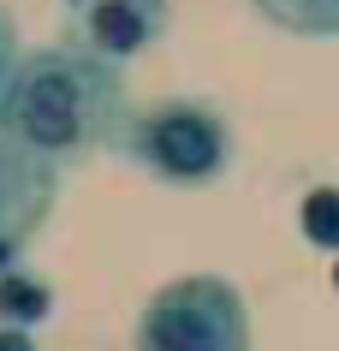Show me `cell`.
<instances>
[{"mask_svg": "<svg viewBox=\"0 0 339 351\" xmlns=\"http://www.w3.org/2000/svg\"><path fill=\"white\" fill-rule=\"evenodd\" d=\"M48 310H54V292L42 286L30 268H12V274H0V322L6 328H36V322H48Z\"/></svg>", "mask_w": 339, "mask_h": 351, "instance_id": "6", "label": "cell"}, {"mask_svg": "<svg viewBox=\"0 0 339 351\" xmlns=\"http://www.w3.org/2000/svg\"><path fill=\"white\" fill-rule=\"evenodd\" d=\"M54 197H60V167L36 161L30 149H18L0 131V232L30 239L42 215L54 208Z\"/></svg>", "mask_w": 339, "mask_h": 351, "instance_id": "5", "label": "cell"}, {"mask_svg": "<svg viewBox=\"0 0 339 351\" xmlns=\"http://www.w3.org/2000/svg\"><path fill=\"white\" fill-rule=\"evenodd\" d=\"M125 72L84 48L77 36L24 48L18 84L0 108V131L18 149H30L48 167H72L84 155L113 143V131L125 119Z\"/></svg>", "mask_w": 339, "mask_h": 351, "instance_id": "1", "label": "cell"}, {"mask_svg": "<svg viewBox=\"0 0 339 351\" xmlns=\"http://www.w3.org/2000/svg\"><path fill=\"white\" fill-rule=\"evenodd\" d=\"M161 36H167V0H84L77 42L95 48L101 60H113V66H125Z\"/></svg>", "mask_w": 339, "mask_h": 351, "instance_id": "4", "label": "cell"}, {"mask_svg": "<svg viewBox=\"0 0 339 351\" xmlns=\"http://www.w3.org/2000/svg\"><path fill=\"white\" fill-rule=\"evenodd\" d=\"M131 351H250V304L221 274H179L137 310Z\"/></svg>", "mask_w": 339, "mask_h": 351, "instance_id": "3", "label": "cell"}, {"mask_svg": "<svg viewBox=\"0 0 339 351\" xmlns=\"http://www.w3.org/2000/svg\"><path fill=\"white\" fill-rule=\"evenodd\" d=\"M24 256V239H12V232H0V274H12Z\"/></svg>", "mask_w": 339, "mask_h": 351, "instance_id": "9", "label": "cell"}, {"mask_svg": "<svg viewBox=\"0 0 339 351\" xmlns=\"http://www.w3.org/2000/svg\"><path fill=\"white\" fill-rule=\"evenodd\" d=\"M0 351H36V339L24 328H6V322H0Z\"/></svg>", "mask_w": 339, "mask_h": 351, "instance_id": "10", "label": "cell"}, {"mask_svg": "<svg viewBox=\"0 0 339 351\" xmlns=\"http://www.w3.org/2000/svg\"><path fill=\"white\" fill-rule=\"evenodd\" d=\"M113 155L131 161L137 173H149L161 185L197 191L226 179L232 167V125H226L221 108L208 101H190V95H167V101H143V108H125L119 131H113Z\"/></svg>", "mask_w": 339, "mask_h": 351, "instance_id": "2", "label": "cell"}, {"mask_svg": "<svg viewBox=\"0 0 339 351\" xmlns=\"http://www.w3.org/2000/svg\"><path fill=\"white\" fill-rule=\"evenodd\" d=\"M18 66H24L18 24H12V12L0 6V108H6V95H12V84H18Z\"/></svg>", "mask_w": 339, "mask_h": 351, "instance_id": "8", "label": "cell"}, {"mask_svg": "<svg viewBox=\"0 0 339 351\" xmlns=\"http://www.w3.org/2000/svg\"><path fill=\"white\" fill-rule=\"evenodd\" d=\"M256 12L292 36H334L339 30V0H256Z\"/></svg>", "mask_w": 339, "mask_h": 351, "instance_id": "7", "label": "cell"}]
</instances>
